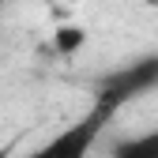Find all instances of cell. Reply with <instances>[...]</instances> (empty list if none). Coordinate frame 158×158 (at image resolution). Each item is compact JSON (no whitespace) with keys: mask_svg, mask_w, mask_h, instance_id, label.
I'll return each mask as SVG.
<instances>
[{"mask_svg":"<svg viewBox=\"0 0 158 158\" xmlns=\"http://www.w3.org/2000/svg\"><path fill=\"white\" fill-rule=\"evenodd\" d=\"M154 87H158V53L139 56V60H132V64H124V68L109 72L102 83H98V98H94V106L106 109V113L113 117L121 106H128V102H135V98L151 94Z\"/></svg>","mask_w":158,"mask_h":158,"instance_id":"obj_1","label":"cell"},{"mask_svg":"<svg viewBox=\"0 0 158 158\" xmlns=\"http://www.w3.org/2000/svg\"><path fill=\"white\" fill-rule=\"evenodd\" d=\"M109 121H113V117L94 106L87 117H79V121H72L68 128H60L49 143H42L34 154H27V158H90L98 135H102V128Z\"/></svg>","mask_w":158,"mask_h":158,"instance_id":"obj_2","label":"cell"},{"mask_svg":"<svg viewBox=\"0 0 158 158\" xmlns=\"http://www.w3.org/2000/svg\"><path fill=\"white\" fill-rule=\"evenodd\" d=\"M109 158H158V128L139 132V135H128L113 147Z\"/></svg>","mask_w":158,"mask_h":158,"instance_id":"obj_3","label":"cell"},{"mask_svg":"<svg viewBox=\"0 0 158 158\" xmlns=\"http://www.w3.org/2000/svg\"><path fill=\"white\" fill-rule=\"evenodd\" d=\"M83 42H87V30H83V27H56V34H53V49L64 53V56L75 53Z\"/></svg>","mask_w":158,"mask_h":158,"instance_id":"obj_4","label":"cell"},{"mask_svg":"<svg viewBox=\"0 0 158 158\" xmlns=\"http://www.w3.org/2000/svg\"><path fill=\"white\" fill-rule=\"evenodd\" d=\"M4 4H8V0H0V8H4Z\"/></svg>","mask_w":158,"mask_h":158,"instance_id":"obj_5","label":"cell"}]
</instances>
